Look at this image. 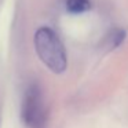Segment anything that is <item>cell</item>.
<instances>
[{
	"mask_svg": "<svg viewBox=\"0 0 128 128\" xmlns=\"http://www.w3.org/2000/svg\"><path fill=\"white\" fill-rule=\"evenodd\" d=\"M124 39H125V32L121 30V29H116V30L112 32L110 37H109V43H110L112 47H116V46H118Z\"/></svg>",
	"mask_w": 128,
	"mask_h": 128,
	"instance_id": "cell-4",
	"label": "cell"
},
{
	"mask_svg": "<svg viewBox=\"0 0 128 128\" xmlns=\"http://www.w3.org/2000/svg\"><path fill=\"white\" fill-rule=\"evenodd\" d=\"M34 50L40 61L52 73H64L68 65L66 51L58 34L51 28L43 26L34 33Z\"/></svg>",
	"mask_w": 128,
	"mask_h": 128,
	"instance_id": "cell-1",
	"label": "cell"
},
{
	"mask_svg": "<svg viewBox=\"0 0 128 128\" xmlns=\"http://www.w3.org/2000/svg\"><path fill=\"white\" fill-rule=\"evenodd\" d=\"M65 8L68 12L72 14H83L91 10L90 0H65Z\"/></svg>",
	"mask_w": 128,
	"mask_h": 128,
	"instance_id": "cell-3",
	"label": "cell"
},
{
	"mask_svg": "<svg viewBox=\"0 0 128 128\" xmlns=\"http://www.w3.org/2000/svg\"><path fill=\"white\" fill-rule=\"evenodd\" d=\"M21 118L29 128H40L46 121V106L42 88L37 83L28 86L21 105Z\"/></svg>",
	"mask_w": 128,
	"mask_h": 128,
	"instance_id": "cell-2",
	"label": "cell"
}]
</instances>
